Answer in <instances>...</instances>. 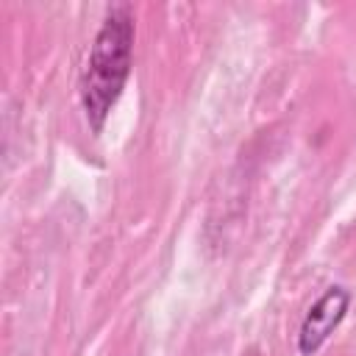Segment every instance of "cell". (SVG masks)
Wrapping results in <instances>:
<instances>
[{
	"mask_svg": "<svg viewBox=\"0 0 356 356\" xmlns=\"http://www.w3.org/2000/svg\"><path fill=\"white\" fill-rule=\"evenodd\" d=\"M250 356H259V353H250Z\"/></svg>",
	"mask_w": 356,
	"mask_h": 356,
	"instance_id": "3",
	"label": "cell"
},
{
	"mask_svg": "<svg viewBox=\"0 0 356 356\" xmlns=\"http://www.w3.org/2000/svg\"><path fill=\"white\" fill-rule=\"evenodd\" d=\"M350 300H353V295H350L345 286L331 284V286L309 306V312L303 314L300 328H298V350H300V356H314V353L334 337V331H337V328L342 325V320L348 317Z\"/></svg>",
	"mask_w": 356,
	"mask_h": 356,
	"instance_id": "2",
	"label": "cell"
},
{
	"mask_svg": "<svg viewBox=\"0 0 356 356\" xmlns=\"http://www.w3.org/2000/svg\"><path fill=\"white\" fill-rule=\"evenodd\" d=\"M134 67V11L131 6L120 3L111 6L106 19L100 22L89 56L81 70L78 97L89 131L97 136L117 106Z\"/></svg>",
	"mask_w": 356,
	"mask_h": 356,
	"instance_id": "1",
	"label": "cell"
}]
</instances>
